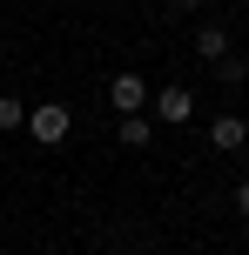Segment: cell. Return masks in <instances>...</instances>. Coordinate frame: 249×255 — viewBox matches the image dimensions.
<instances>
[{"label": "cell", "instance_id": "obj_1", "mask_svg": "<svg viewBox=\"0 0 249 255\" xmlns=\"http://www.w3.org/2000/svg\"><path fill=\"white\" fill-rule=\"evenodd\" d=\"M67 128H74L67 101H40V108H27V134H34L40 148H61V141H67Z\"/></svg>", "mask_w": 249, "mask_h": 255}, {"label": "cell", "instance_id": "obj_2", "mask_svg": "<svg viewBox=\"0 0 249 255\" xmlns=\"http://www.w3.org/2000/svg\"><path fill=\"white\" fill-rule=\"evenodd\" d=\"M148 94H155V88H148L142 74H115V81H108V101H115V115H142Z\"/></svg>", "mask_w": 249, "mask_h": 255}, {"label": "cell", "instance_id": "obj_3", "mask_svg": "<svg viewBox=\"0 0 249 255\" xmlns=\"http://www.w3.org/2000/svg\"><path fill=\"white\" fill-rule=\"evenodd\" d=\"M148 101H155V121H169V128H182L196 115V94L189 88H162V94H148Z\"/></svg>", "mask_w": 249, "mask_h": 255}, {"label": "cell", "instance_id": "obj_4", "mask_svg": "<svg viewBox=\"0 0 249 255\" xmlns=\"http://www.w3.org/2000/svg\"><path fill=\"white\" fill-rule=\"evenodd\" d=\"M243 141H249V121H243V115H216V121H209V148L236 154Z\"/></svg>", "mask_w": 249, "mask_h": 255}, {"label": "cell", "instance_id": "obj_5", "mask_svg": "<svg viewBox=\"0 0 249 255\" xmlns=\"http://www.w3.org/2000/svg\"><path fill=\"white\" fill-rule=\"evenodd\" d=\"M196 54H202V61H209V67H216V61H229V27L202 20V27H196Z\"/></svg>", "mask_w": 249, "mask_h": 255}, {"label": "cell", "instance_id": "obj_6", "mask_svg": "<svg viewBox=\"0 0 249 255\" xmlns=\"http://www.w3.org/2000/svg\"><path fill=\"white\" fill-rule=\"evenodd\" d=\"M155 141V121L148 115H121V148H148Z\"/></svg>", "mask_w": 249, "mask_h": 255}, {"label": "cell", "instance_id": "obj_7", "mask_svg": "<svg viewBox=\"0 0 249 255\" xmlns=\"http://www.w3.org/2000/svg\"><path fill=\"white\" fill-rule=\"evenodd\" d=\"M13 128H27V101L20 94H0V134H13Z\"/></svg>", "mask_w": 249, "mask_h": 255}, {"label": "cell", "instance_id": "obj_8", "mask_svg": "<svg viewBox=\"0 0 249 255\" xmlns=\"http://www.w3.org/2000/svg\"><path fill=\"white\" fill-rule=\"evenodd\" d=\"M216 81H223V88H243V81H249V61H243V54H229V61H216Z\"/></svg>", "mask_w": 249, "mask_h": 255}, {"label": "cell", "instance_id": "obj_9", "mask_svg": "<svg viewBox=\"0 0 249 255\" xmlns=\"http://www.w3.org/2000/svg\"><path fill=\"white\" fill-rule=\"evenodd\" d=\"M229 202H236V215L249 222V181H236V195H229Z\"/></svg>", "mask_w": 249, "mask_h": 255}, {"label": "cell", "instance_id": "obj_10", "mask_svg": "<svg viewBox=\"0 0 249 255\" xmlns=\"http://www.w3.org/2000/svg\"><path fill=\"white\" fill-rule=\"evenodd\" d=\"M169 7H175V13H196V7H202V0H169Z\"/></svg>", "mask_w": 249, "mask_h": 255}, {"label": "cell", "instance_id": "obj_11", "mask_svg": "<svg viewBox=\"0 0 249 255\" xmlns=\"http://www.w3.org/2000/svg\"><path fill=\"white\" fill-rule=\"evenodd\" d=\"M121 255H148V249H121Z\"/></svg>", "mask_w": 249, "mask_h": 255}, {"label": "cell", "instance_id": "obj_12", "mask_svg": "<svg viewBox=\"0 0 249 255\" xmlns=\"http://www.w3.org/2000/svg\"><path fill=\"white\" fill-rule=\"evenodd\" d=\"M0 54H7V34H0Z\"/></svg>", "mask_w": 249, "mask_h": 255}, {"label": "cell", "instance_id": "obj_13", "mask_svg": "<svg viewBox=\"0 0 249 255\" xmlns=\"http://www.w3.org/2000/svg\"><path fill=\"white\" fill-rule=\"evenodd\" d=\"M0 7H7V0H0Z\"/></svg>", "mask_w": 249, "mask_h": 255}]
</instances>
